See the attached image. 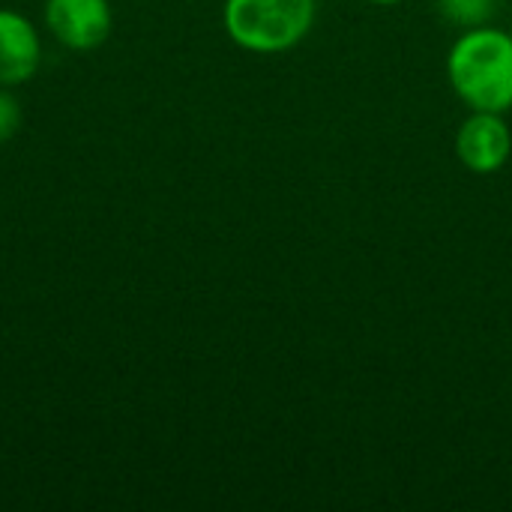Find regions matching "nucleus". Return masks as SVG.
<instances>
[{"instance_id":"1","label":"nucleus","mask_w":512,"mask_h":512,"mask_svg":"<svg viewBox=\"0 0 512 512\" xmlns=\"http://www.w3.org/2000/svg\"><path fill=\"white\" fill-rule=\"evenodd\" d=\"M447 78L471 111H512V33L501 27H471L447 54Z\"/></svg>"},{"instance_id":"2","label":"nucleus","mask_w":512,"mask_h":512,"mask_svg":"<svg viewBox=\"0 0 512 512\" xmlns=\"http://www.w3.org/2000/svg\"><path fill=\"white\" fill-rule=\"evenodd\" d=\"M318 0H225L228 39L249 54H285L315 27Z\"/></svg>"},{"instance_id":"3","label":"nucleus","mask_w":512,"mask_h":512,"mask_svg":"<svg viewBox=\"0 0 512 512\" xmlns=\"http://www.w3.org/2000/svg\"><path fill=\"white\" fill-rule=\"evenodd\" d=\"M45 33L66 51H96L114 30L111 0H45Z\"/></svg>"},{"instance_id":"4","label":"nucleus","mask_w":512,"mask_h":512,"mask_svg":"<svg viewBox=\"0 0 512 512\" xmlns=\"http://www.w3.org/2000/svg\"><path fill=\"white\" fill-rule=\"evenodd\" d=\"M512 156V129L504 114L471 111L456 132V159L480 177L498 174Z\"/></svg>"},{"instance_id":"5","label":"nucleus","mask_w":512,"mask_h":512,"mask_svg":"<svg viewBox=\"0 0 512 512\" xmlns=\"http://www.w3.org/2000/svg\"><path fill=\"white\" fill-rule=\"evenodd\" d=\"M45 60L42 30L18 9L0 6V87H24Z\"/></svg>"},{"instance_id":"6","label":"nucleus","mask_w":512,"mask_h":512,"mask_svg":"<svg viewBox=\"0 0 512 512\" xmlns=\"http://www.w3.org/2000/svg\"><path fill=\"white\" fill-rule=\"evenodd\" d=\"M498 0H438V12L459 30L483 27L495 15Z\"/></svg>"},{"instance_id":"7","label":"nucleus","mask_w":512,"mask_h":512,"mask_svg":"<svg viewBox=\"0 0 512 512\" xmlns=\"http://www.w3.org/2000/svg\"><path fill=\"white\" fill-rule=\"evenodd\" d=\"M24 123V108L15 96V87H0V144L12 141Z\"/></svg>"},{"instance_id":"8","label":"nucleus","mask_w":512,"mask_h":512,"mask_svg":"<svg viewBox=\"0 0 512 512\" xmlns=\"http://www.w3.org/2000/svg\"><path fill=\"white\" fill-rule=\"evenodd\" d=\"M366 3H375V6H396V3H402V0H366Z\"/></svg>"}]
</instances>
